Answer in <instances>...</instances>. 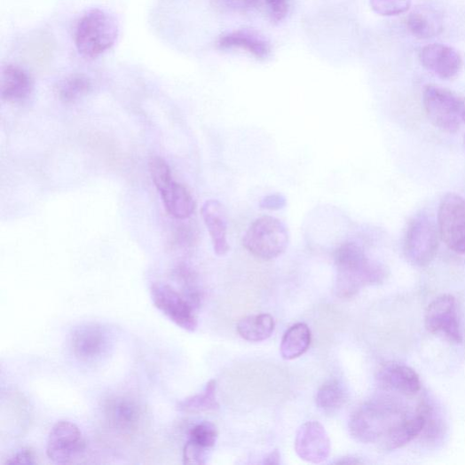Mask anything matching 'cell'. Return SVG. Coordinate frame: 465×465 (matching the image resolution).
<instances>
[{
  "label": "cell",
  "mask_w": 465,
  "mask_h": 465,
  "mask_svg": "<svg viewBox=\"0 0 465 465\" xmlns=\"http://www.w3.org/2000/svg\"><path fill=\"white\" fill-rule=\"evenodd\" d=\"M407 25L413 35L421 40H429L440 30L437 17L428 11L413 12L408 18Z\"/></svg>",
  "instance_id": "484cf974"
},
{
  "label": "cell",
  "mask_w": 465,
  "mask_h": 465,
  "mask_svg": "<svg viewBox=\"0 0 465 465\" xmlns=\"http://www.w3.org/2000/svg\"><path fill=\"white\" fill-rule=\"evenodd\" d=\"M412 0H370L373 11L385 17L406 13L411 7Z\"/></svg>",
  "instance_id": "83f0119b"
},
{
  "label": "cell",
  "mask_w": 465,
  "mask_h": 465,
  "mask_svg": "<svg viewBox=\"0 0 465 465\" xmlns=\"http://www.w3.org/2000/svg\"><path fill=\"white\" fill-rule=\"evenodd\" d=\"M150 294L154 306L171 322L187 332L198 329L196 308L172 287L160 282L153 283Z\"/></svg>",
  "instance_id": "52a82bcc"
},
{
  "label": "cell",
  "mask_w": 465,
  "mask_h": 465,
  "mask_svg": "<svg viewBox=\"0 0 465 465\" xmlns=\"http://www.w3.org/2000/svg\"><path fill=\"white\" fill-rule=\"evenodd\" d=\"M311 343V331L303 323L291 327L285 334L281 346V356L286 360H293L303 356Z\"/></svg>",
  "instance_id": "44dd1931"
},
{
  "label": "cell",
  "mask_w": 465,
  "mask_h": 465,
  "mask_svg": "<svg viewBox=\"0 0 465 465\" xmlns=\"http://www.w3.org/2000/svg\"><path fill=\"white\" fill-rule=\"evenodd\" d=\"M103 413L109 428L121 434L134 433L142 417L138 403L126 397H113L106 400Z\"/></svg>",
  "instance_id": "4fadbf2b"
},
{
  "label": "cell",
  "mask_w": 465,
  "mask_h": 465,
  "mask_svg": "<svg viewBox=\"0 0 465 465\" xmlns=\"http://www.w3.org/2000/svg\"><path fill=\"white\" fill-rule=\"evenodd\" d=\"M426 422L425 404L414 415H407L380 443V448L391 452L402 448L419 437Z\"/></svg>",
  "instance_id": "e0dca14e"
},
{
  "label": "cell",
  "mask_w": 465,
  "mask_h": 465,
  "mask_svg": "<svg viewBox=\"0 0 465 465\" xmlns=\"http://www.w3.org/2000/svg\"><path fill=\"white\" fill-rule=\"evenodd\" d=\"M218 45L222 50H243L261 59L267 58L270 52L269 45L263 38L246 30H238L221 36Z\"/></svg>",
  "instance_id": "ffe728a7"
},
{
  "label": "cell",
  "mask_w": 465,
  "mask_h": 465,
  "mask_svg": "<svg viewBox=\"0 0 465 465\" xmlns=\"http://www.w3.org/2000/svg\"><path fill=\"white\" fill-rule=\"evenodd\" d=\"M289 244L287 226L279 218L264 216L256 219L243 238L244 248L262 260H272L282 256Z\"/></svg>",
  "instance_id": "277c9868"
},
{
  "label": "cell",
  "mask_w": 465,
  "mask_h": 465,
  "mask_svg": "<svg viewBox=\"0 0 465 465\" xmlns=\"http://www.w3.org/2000/svg\"><path fill=\"white\" fill-rule=\"evenodd\" d=\"M407 415L395 398L380 397L359 407L349 422V431L360 443L380 445Z\"/></svg>",
  "instance_id": "7a4b0ae2"
},
{
  "label": "cell",
  "mask_w": 465,
  "mask_h": 465,
  "mask_svg": "<svg viewBox=\"0 0 465 465\" xmlns=\"http://www.w3.org/2000/svg\"><path fill=\"white\" fill-rule=\"evenodd\" d=\"M363 461H361L360 460H359L358 458H355V457H344V458H342L341 460L337 461L335 463L337 464H359V463H362Z\"/></svg>",
  "instance_id": "d590c367"
},
{
  "label": "cell",
  "mask_w": 465,
  "mask_h": 465,
  "mask_svg": "<svg viewBox=\"0 0 465 465\" xmlns=\"http://www.w3.org/2000/svg\"><path fill=\"white\" fill-rule=\"evenodd\" d=\"M439 230L428 216L413 218L406 229L404 251L410 263L417 266L429 265L436 257L439 247Z\"/></svg>",
  "instance_id": "8992f818"
},
{
  "label": "cell",
  "mask_w": 465,
  "mask_h": 465,
  "mask_svg": "<svg viewBox=\"0 0 465 465\" xmlns=\"http://www.w3.org/2000/svg\"><path fill=\"white\" fill-rule=\"evenodd\" d=\"M377 381L382 389L412 397L422 387L418 374L406 365L390 363L382 366L377 373Z\"/></svg>",
  "instance_id": "9a60e30c"
},
{
  "label": "cell",
  "mask_w": 465,
  "mask_h": 465,
  "mask_svg": "<svg viewBox=\"0 0 465 465\" xmlns=\"http://www.w3.org/2000/svg\"><path fill=\"white\" fill-rule=\"evenodd\" d=\"M290 0H265L270 16L276 22L282 21L288 15Z\"/></svg>",
  "instance_id": "f546056e"
},
{
  "label": "cell",
  "mask_w": 465,
  "mask_h": 465,
  "mask_svg": "<svg viewBox=\"0 0 465 465\" xmlns=\"http://www.w3.org/2000/svg\"><path fill=\"white\" fill-rule=\"evenodd\" d=\"M224 2L229 7L237 9H249L259 4V0H224Z\"/></svg>",
  "instance_id": "836d02e7"
},
{
  "label": "cell",
  "mask_w": 465,
  "mask_h": 465,
  "mask_svg": "<svg viewBox=\"0 0 465 465\" xmlns=\"http://www.w3.org/2000/svg\"><path fill=\"white\" fill-rule=\"evenodd\" d=\"M201 215L209 230L214 252L218 256L229 251L227 241V217L225 207L215 200L207 201L201 208Z\"/></svg>",
  "instance_id": "2e32d148"
},
{
  "label": "cell",
  "mask_w": 465,
  "mask_h": 465,
  "mask_svg": "<svg viewBox=\"0 0 465 465\" xmlns=\"http://www.w3.org/2000/svg\"><path fill=\"white\" fill-rule=\"evenodd\" d=\"M148 166L153 183L159 191L173 180L171 169L162 158L152 157Z\"/></svg>",
  "instance_id": "f1b7e54d"
},
{
  "label": "cell",
  "mask_w": 465,
  "mask_h": 465,
  "mask_svg": "<svg viewBox=\"0 0 465 465\" xmlns=\"http://www.w3.org/2000/svg\"><path fill=\"white\" fill-rule=\"evenodd\" d=\"M334 257L337 273L335 293L340 298H352L362 288L382 284L387 277L384 266L370 260L355 242L339 246Z\"/></svg>",
  "instance_id": "6da1fadb"
},
{
  "label": "cell",
  "mask_w": 465,
  "mask_h": 465,
  "mask_svg": "<svg viewBox=\"0 0 465 465\" xmlns=\"http://www.w3.org/2000/svg\"><path fill=\"white\" fill-rule=\"evenodd\" d=\"M420 59L422 66L442 80H452L461 69L462 59L453 48L432 44L421 51Z\"/></svg>",
  "instance_id": "5bb4252c"
},
{
  "label": "cell",
  "mask_w": 465,
  "mask_h": 465,
  "mask_svg": "<svg viewBox=\"0 0 465 465\" xmlns=\"http://www.w3.org/2000/svg\"><path fill=\"white\" fill-rule=\"evenodd\" d=\"M70 349L74 357L90 363L100 359L109 348V333L99 324L89 323L75 327L70 335Z\"/></svg>",
  "instance_id": "30bf717a"
},
{
  "label": "cell",
  "mask_w": 465,
  "mask_h": 465,
  "mask_svg": "<svg viewBox=\"0 0 465 465\" xmlns=\"http://www.w3.org/2000/svg\"><path fill=\"white\" fill-rule=\"evenodd\" d=\"M216 391L217 382L211 380L207 383L206 389L202 393L178 402L177 408L185 413L216 411L219 408Z\"/></svg>",
  "instance_id": "d4e9b609"
},
{
  "label": "cell",
  "mask_w": 465,
  "mask_h": 465,
  "mask_svg": "<svg viewBox=\"0 0 465 465\" xmlns=\"http://www.w3.org/2000/svg\"><path fill=\"white\" fill-rule=\"evenodd\" d=\"M346 401V394L343 384L337 380H329L319 389L316 403L318 407L326 414L338 411Z\"/></svg>",
  "instance_id": "cb8c5ba5"
},
{
  "label": "cell",
  "mask_w": 465,
  "mask_h": 465,
  "mask_svg": "<svg viewBox=\"0 0 465 465\" xmlns=\"http://www.w3.org/2000/svg\"><path fill=\"white\" fill-rule=\"evenodd\" d=\"M276 323L273 317L267 314L247 317L238 324V332L245 340L261 342L273 335Z\"/></svg>",
  "instance_id": "7402d4cb"
},
{
  "label": "cell",
  "mask_w": 465,
  "mask_h": 465,
  "mask_svg": "<svg viewBox=\"0 0 465 465\" xmlns=\"http://www.w3.org/2000/svg\"><path fill=\"white\" fill-rule=\"evenodd\" d=\"M439 235L453 252L465 254V200L450 193L443 199L438 211Z\"/></svg>",
  "instance_id": "ba28073f"
},
{
  "label": "cell",
  "mask_w": 465,
  "mask_h": 465,
  "mask_svg": "<svg viewBox=\"0 0 465 465\" xmlns=\"http://www.w3.org/2000/svg\"><path fill=\"white\" fill-rule=\"evenodd\" d=\"M86 447V440L79 426L69 421H59L49 435L47 455L55 463L69 464L80 459Z\"/></svg>",
  "instance_id": "9c48e42d"
},
{
  "label": "cell",
  "mask_w": 465,
  "mask_h": 465,
  "mask_svg": "<svg viewBox=\"0 0 465 465\" xmlns=\"http://www.w3.org/2000/svg\"><path fill=\"white\" fill-rule=\"evenodd\" d=\"M424 325L430 333H442L453 343L462 341L456 301L450 295L441 296L430 304L425 312Z\"/></svg>",
  "instance_id": "8fae6325"
},
{
  "label": "cell",
  "mask_w": 465,
  "mask_h": 465,
  "mask_svg": "<svg viewBox=\"0 0 465 465\" xmlns=\"http://www.w3.org/2000/svg\"><path fill=\"white\" fill-rule=\"evenodd\" d=\"M34 89L31 75L20 66L6 65L2 71V98L10 103H21L28 99Z\"/></svg>",
  "instance_id": "ac0fdd59"
},
{
  "label": "cell",
  "mask_w": 465,
  "mask_h": 465,
  "mask_svg": "<svg viewBox=\"0 0 465 465\" xmlns=\"http://www.w3.org/2000/svg\"><path fill=\"white\" fill-rule=\"evenodd\" d=\"M37 457L30 448H23L9 458L5 464H36Z\"/></svg>",
  "instance_id": "4dcf8cb0"
},
{
  "label": "cell",
  "mask_w": 465,
  "mask_h": 465,
  "mask_svg": "<svg viewBox=\"0 0 465 465\" xmlns=\"http://www.w3.org/2000/svg\"><path fill=\"white\" fill-rule=\"evenodd\" d=\"M118 20L106 11L93 9L76 22L74 43L79 54L86 59H96L109 51L118 42Z\"/></svg>",
  "instance_id": "3957f363"
},
{
  "label": "cell",
  "mask_w": 465,
  "mask_h": 465,
  "mask_svg": "<svg viewBox=\"0 0 465 465\" xmlns=\"http://www.w3.org/2000/svg\"><path fill=\"white\" fill-rule=\"evenodd\" d=\"M287 206V199L281 193L266 196L260 202L261 209L268 210H280Z\"/></svg>",
  "instance_id": "1f68e13d"
},
{
  "label": "cell",
  "mask_w": 465,
  "mask_h": 465,
  "mask_svg": "<svg viewBox=\"0 0 465 465\" xmlns=\"http://www.w3.org/2000/svg\"><path fill=\"white\" fill-rule=\"evenodd\" d=\"M217 430L209 422H202L192 428L185 444L209 453L216 445Z\"/></svg>",
  "instance_id": "4316f807"
},
{
  "label": "cell",
  "mask_w": 465,
  "mask_h": 465,
  "mask_svg": "<svg viewBox=\"0 0 465 465\" xmlns=\"http://www.w3.org/2000/svg\"><path fill=\"white\" fill-rule=\"evenodd\" d=\"M159 192L167 212L173 217L185 220L195 211V201L189 191L181 184L172 180Z\"/></svg>",
  "instance_id": "d6986e66"
},
{
  "label": "cell",
  "mask_w": 465,
  "mask_h": 465,
  "mask_svg": "<svg viewBox=\"0 0 465 465\" xmlns=\"http://www.w3.org/2000/svg\"><path fill=\"white\" fill-rule=\"evenodd\" d=\"M297 455L311 463L325 461L331 453V442L324 426L316 421L307 422L299 429L295 443Z\"/></svg>",
  "instance_id": "7c38bea8"
},
{
  "label": "cell",
  "mask_w": 465,
  "mask_h": 465,
  "mask_svg": "<svg viewBox=\"0 0 465 465\" xmlns=\"http://www.w3.org/2000/svg\"><path fill=\"white\" fill-rule=\"evenodd\" d=\"M188 229L186 226H181L177 232L176 240L181 246H188L193 242V234Z\"/></svg>",
  "instance_id": "d6a6232c"
},
{
  "label": "cell",
  "mask_w": 465,
  "mask_h": 465,
  "mask_svg": "<svg viewBox=\"0 0 465 465\" xmlns=\"http://www.w3.org/2000/svg\"><path fill=\"white\" fill-rule=\"evenodd\" d=\"M92 91V83L86 75L74 74L60 83L58 88L59 99L65 104L75 103Z\"/></svg>",
  "instance_id": "603a6c76"
},
{
  "label": "cell",
  "mask_w": 465,
  "mask_h": 465,
  "mask_svg": "<svg viewBox=\"0 0 465 465\" xmlns=\"http://www.w3.org/2000/svg\"><path fill=\"white\" fill-rule=\"evenodd\" d=\"M422 102L430 121L439 130L454 133L463 122L465 103L453 92L429 85L422 91Z\"/></svg>",
  "instance_id": "5b68a950"
},
{
  "label": "cell",
  "mask_w": 465,
  "mask_h": 465,
  "mask_svg": "<svg viewBox=\"0 0 465 465\" xmlns=\"http://www.w3.org/2000/svg\"><path fill=\"white\" fill-rule=\"evenodd\" d=\"M463 122L465 123V113L463 114Z\"/></svg>",
  "instance_id": "8d00e7d4"
},
{
  "label": "cell",
  "mask_w": 465,
  "mask_h": 465,
  "mask_svg": "<svg viewBox=\"0 0 465 465\" xmlns=\"http://www.w3.org/2000/svg\"><path fill=\"white\" fill-rule=\"evenodd\" d=\"M280 453L278 450L271 453L264 461V464H280Z\"/></svg>",
  "instance_id": "e575fe53"
}]
</instances>
